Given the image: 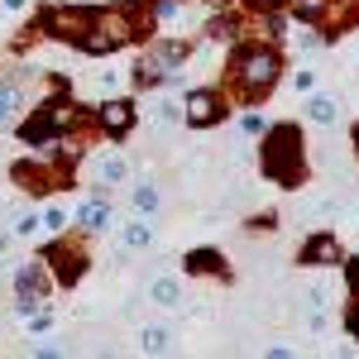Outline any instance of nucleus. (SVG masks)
Masks as SVG:
<instances>
[{
	"label": "nucleus",
	"instance_id": "nucleus-11",
	"mask_svg": "<svg viewBox=\"0 0 359 359\" xmlns=\"http://www.w3.org/2000/svg\"><path fill=\"white\" fill-rule=\"evenodd\" d=\"M10 106H15V96H10V91H5V86H0V125H5V120H10Z\"/></svg>",
	"mask_w": 359,
	"mask_h": 359
},
{
	"label": "nucleus",
	"instance_id": "nucleus-12",
	"mask_svg": "<svg viewBox=\"0 0 359 359\" xmlns=\"http://www.w3.org/2000/svg\"><path fill=\"white\" fill-rule=\"evenodd\" d=\"M355 335H359V311H355Z\"/></svg>",
	"mask_w": 359,
	"mask_h": 359
},
{
	"label": "nucleus",
	"instance_id": "nucleus-10",
	"mask_svg": "<svg viewBox=\"0 0 359 359\" xmlns=\"http://www.w3.org/2000/svg\"><path fill=\"white\" fill-rule=\"evenodd\" d=\"M125 177V158H106L101 163V182H120Z\"/></svg>",
	"mask_w": 359,
	"mask_h": 359
},
{
	"label": "nucleus",
	"instance_id": "nucleus-5",
	"mask_svg": "<svg viewBox=\"0 0 359 359\" xmlns=\"http://www.w3.org/2000/svg\"><path fill=\"white\" fill-rule=\"evenodd\" d=\"M149 240H154V225H144V221L125 225V249H144Z\"/></svg>",
	"mask_w": 359,
	"mask_h": 359
},
{
	"label": "nucleus",
	"instance_id": "nucleus-2",
	"mask_svg": "<svg viewBox=\"0 0 359 359\" xmlns=\"http://www.w3.org/2000/svg\"><path fill=\"white\" fill-rule=\"evenodd\" d=\"M139 350L168 355V350H172V331H163V326H144V331H139Z\"/></svg>",
	"mask_w": 359,
	"mask_h": 359
},
{
	"label": "nucleus",
	"instance_id": "nucleus-7",
	"mask_svg": "<svg viewBox=\"0 0 359 359\" xmlns=\"http://www.w3.org/2000/svg\"><path fill=\"white\" fill-rule=\"evenodd\" d=\"M211 106H216V101H211L206 91H196V96H192V120H196V125H206V120L216 115V111H211Z\"/></svg>",
	"mask_w": 359,
	"mask_h": 359
},
{
	"label": "nucleus",
	"instance_id": "nucleus-1",
	"mask_svg": "<svg viewBox=\"0 0 359 359\" xmlns=\"http://www.w3.org/2000/svg\"><path fill=\"white\" fill-rule=\"evenodd\" d=\"M273 67H278L273 53H249V57H245V77H249L254 86H269V82H273Z\"/></svg>",
	"mask_w": 359,
	"mask_h": 359
},
{
	"label": "nucleus",
	"instance_id": "nucleus-9",
	"mask_svg": "<svg viewBox=\"0 0 359 359\" xmlns=\"http://www.w3.org/2000/svg\"><path fill=\"white\" fill-rule=\"evenodd\" d=\"M106 125H111V130H125V125H130V106H120V101L106 106Z\"/></svg>",
	"mask_w": 359,
	"mask_h": 359
},
{
	"label": "nucleus",
	"instance_id": "nucleus-3",
	"mask_svg": "<svg viewBox=\"0 0 359 359\" xmlns=\"http://www.w3.org/2000/svg\"><path fill=\"white\" fill-rule=\"evenodd\" d=\"M149 297H154L158 306H177L182 302V287H177V278H158V283L149 287Z\"/></svg>",
	"mask_w": 359,
	"mask_h": 359
},
{
	"label": "nucleus",
	"instance_id": "nucleus-6",
	"mask_svg": "<svg viewBox=\"0 0 359 359\" xmlns=\"http://www.w3.org/2000/svg\"><path fill=\"white\" fill-rule=\"evenodd\" d=\"M306 111H311V120H316V125H331V120H335V101H331V96H316Z\"/></svg>",
	"mask_w": 359,
	"mask_h": 359
},
{
	"label": "nucleus",
	"instance_id": "nucleus-8",
	"mask_svg": "<svg viewBox=\"0 0 359 359\" xmlns=\"http://www.w3.org/2000/svg\"><path fill=\"white\" fill-rule=\"evenodd\" d=\"M135 211L154 216V211H158V192H154V187H135Z\"/></svg>",
	"mask_w": 359,
	"mask_h": 359
},
{
	"label": "nucleus",
	"instance_id": "nucleus-4",
	"mask_svg": "<svg viewBox=\"0 0 359 359\" xmlns=\"http://www.w3.org/2000/svg\"><path fill=\"white\" fill-rule=\"evenodd\" d=\"M82 225L86 230H106V225H111V206H106V201H86L82 206Z\"/></svg>",
	"mask_w": 359,
	"mask_h": 359
}]
</instances>
